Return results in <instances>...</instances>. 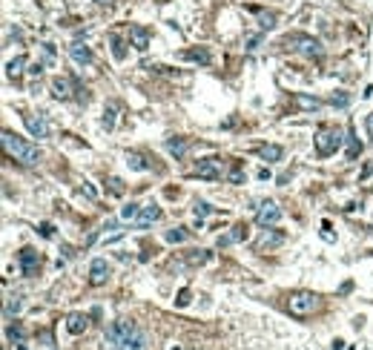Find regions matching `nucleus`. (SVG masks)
<instances>
[{
  "instance_id": "obj_1",
  "label": "nucleus",
  "mask_w": 373,
  "mask_h": 350,
  "mask_svg": "<svg viewBox=\"0 0 373 350\" xmlns=\"http://www.w3.org/2000/svg\"><path fill=\"white\" fill-rule=\"evenodd\" d=\"M103 342L112 350H146V333L126 319H115L109 327L103 330Z\"/></svg>"
},
{
  "instance_id": "obj_2",
  "label": "nucleus",
  "mask_w": 373,
  "mask_h": 350,
  "mask_svg": "<svg viewBox=\"0 0 373 350\" xmlns=\"http://www.w3.org/2000/svg\"><path fill=\"white\" fill-rule=\"evenodd\" d=\"M0 141H3L6 155H12L15 161H20V164H26V167H35L37 161H40V149H37L35 144H29V141H23L20 135H15L12 129L0 132Z\"/></svg>"
},
{
  "instance_id": "obj_3",
  "label": "nucleus",
  "mask_w": 373,
  "mask_h": 350,
  "mask_svg": "<svg viewBox=\"0 0 373 350\" xmlns=\"http://www.w3.org/2000/svg\"><path fill=\"white\" fill-rule=\"evenodd\" d=\"M313 144H316V155L319 158H327V155L339 152V146L344 144V135L336 126H319L313 135Z\"/></svg>"
},
{
  "instance_id": "obj_4",
  "label": "nucleus",
  "mask_w": 373,
  "mask_h": 350,
  "mask_svg": "<svg viewBox=\"0 0 373 350\" xmlns=\"http://www.w3.org/2000/svg\"><path fill=\"white\" fill-rule=\"evenodd\" d=\"M284 46H290L293 52H299V55H304V58H313V60H322V55H324V49H322V43L316 40V37H310V35H287L284 37Z\"/></svg>"
},
{
  "instance_id": "obj_5",
  "label": "nucleus",
  "mask_w": 373,
  "mask_h": 350,
  "mask_svg": "<svg viewBox=\"0 0 373 350\" xmlns=\"http://www.w3.org/2000/svg\"><path fill=\"white\" fill-rule=\"evenodd\" d=\"M287 310L293 316H310L313 310H319V296L316 293H308V290H299V293H290V299H287Z\"/></svg>"
},
{
  "instance_id": "obj_6",
  "label": "nucleus",
  "mask_w": 373,
  "mask_h": 350,
  "mask_svg": "<svg viewBox=\"0 0 373 350\" xmlns=\"http://www.w3.org/2000/svg\"><path fill=\"white\" fill-rule=\"evenodd\" d=\"M195 175L207 178V181H218L224 175V164H221V158H201L195 164Z\"/></svg>"
},
{
  "instance_id": "obj_7",
  "label": "nucleus",
  "mask_w": 373,
  "mask_h": 350,
  "mask_svg": "<svg viewBox=\"0 0 373 350\" xmlns=\"http://www.w3.org/2000/svg\"><path fill=\"white\" fill-rule=\"evenodd\" d=\"M278 218H281V210H278L276 201H264L256 212V224H261V227H273Z\"/></svg>"
},
{
  "instance_id": "obj_8",
  "label": "nucleus",
  "mask_w": 373,
  "mask_h": 350,
  "mask_svg": "<svg viewBox=\"0 0 373 350\" xmlns=\"http://www.w3.org/2000/svg\"><path fill=\"white\" fill-rule=\"evenodd\" d=\"M106 278H109V264H106V258H95V261L89 264V285L101 287V285H106Z\"/></svg>"
},
{
  "instance_id": "obj_9",
  "label": "nucleus",
  "mask_w": 373,
  "mask_h": 350,
  "mask_svg": "<svg viewBox=\"0 0 373 350\" xmlns=\"http://www.w3.org/2000/svg\"><path fill=\"white\" fill-rule=\"evenodd\" d=\"M250 235V227L244 224V221H238V224L230 227V233L218 235V247H230V244H238V241H244Z\"/></svg>"
},
{
  "instance_id": "obj_10",
  "label": "nucleus",
  "mask_w": 373,
  "mask_h": 350,
  "mask_svg": "<svg viewBox=\"0 0 373 350\" xmlns=\"http://www.w3.org/2000/svg\"><path fill=\"white\" fill-rule=\"evenodd\" d=\"M17 261H20L23 276H35V273H37V264H40V258H37V253H35L32 247H23L20 253H17Z\"/></svg>"
},
{
  "instance_id": "obj_11",
  "label": "nucleus",
  "mask_w": 373,
  "mask_h": 350,
  "mask_svg": "<svg viewBox=\"0 0 373 350\" xmlns=\"http://www.w3.org/2000/svg\"><path fill=\"white\" fill-rule=\"evenodd\" d=\"M23 124H26V129H29L35 138H49V124H46L40 115H23Z\"/></svg>"
},
{
  "instance_id": "obj_12",
  "label": "nucleus",
  "mask_w": 373,
  "mask_h": 350,
  "mask_svg": "<svg viewBox=\"0 0 373 350\" xmlns=\"http://www.w3.org/2000/svg\"><path fill=\"white\" fill-rule=\"evenodd\" d=\"M284 241V233H276V230H264L261 238L256 241V253H264V250H273Z\"/></svg>"
},
{
  "instance_id": "obj_13",
  "label": "nucleus",
  "mask_w": 373,
  "mask_h": 350,
  "mask_svg": "<svg viewBox=\"0 0 373 350\" xmlns=\"http://www.w3.org/2000/svg\"><path fill=\"white\" fill-rule=\"evenodd\" d=\"M158 218H161V207H158V204H146V207H141V215L135 218V224H138V227H149V224H155Z\"/></svg>"
},
{
  "instance_id": "obj_14",
  "label": "nucleus",
  "mask_w": 373,
  "mask_h": 350,
  "mask_svg": "<svg viewBox=\"0 0 373 350\" xmlns=\"http://www.w3.org/2000/svg\"><path fill=\"white\" fill-rule=\"evenodd\" d=\"M69 55H72L75 63H81V66L92 63V49H89L86 43H81V40H75V43L69 46Z\"/></svg>"
},
{
  "instance_id": "obj_15",
  "label": "nucleus",
  "mask_w": 373,
  "mask_h": 350,
  "mask_svg": "<svg viewBox=\"0 0 373 350\" xmlns=\"http://www.w3.org/2000/svg\"><path fill=\"white\" fill-rule=\"evenodd\" d=\"M52 95L58 101H69L72 98V80L69 78H55L52 80Z\"/></svg>"
},
{
  "instance_id": "obj_16",
  "label": "nucleus",
  "mask_w": 373,
  "mask_h": 350,
  "mask_svg": "<svg viewBox=\"0 0 373 350\" xmlns=\"http://www.w3.org/2000/svg\"><path fill=\"white\" fill-rule=\"evenodd\" d=\"M344 144H347V161H356L359 155H362V144H359V138H356L353 124L347 126V132H344Z\"/></svg>"
},
{
  "instance_id": "obj_17",
  "label": "nucleus",
  "mask_w": 373,
  "mask_h": 350,
  "mask_svg": "<svg viewBox=\"0 0 373 350\" xmlns=\"http://www.w3.org/2000/svg\"><path fill=\"white\" fill-rule=\"evenodd\" d=\"M181 58H184V60H192V63H201V66H210L212 55L204 49V46H198V49H184V52H181Z\"/></svg>"
},
{
  "instance_id": "obj_18",
  "label": "nucleus",
  "mask_w": 373,
  "mask_h": 350,
  "mask_svg": "<svg viewBox=\"0 0 373 350\" xmlns=\"http://www.w3.org/2000/svg\"><path fill=\"white\" fill-rule=\"evenodd\" d=\"M129 40L138 52H144L146 46H149V32H146L144 26H129Z\"/></svg>"
},
{
  "instance_id": "obj_19",
  "label": "nucleus",
  "mask_w": 373,
  "mask_h": 350,
  "mask_svg": "<svg viewBox=\"0 0 373 350\" xmlns=\"http://www.w3.org/2000/svg\"><path fill=\"white\" fill-rule=\"evenodd\" d=\"M86 327H89V319L83 313H69V316H66V330H69V333L78 336V333H83Z\"/></svg>"
},
{
  "instance_id": "obj_20",
  "label": "nucleus",
  "mask_w": 373,
  "mask_h": 350,
  "mask_svg": "<svg viewBox=\"0 0 373 350\" xmlns=\"http://www.w3.org/2000/svg\"><path fill=\"white\" fill-rule=\"evenodd\" d=\"M293 103H296L299 110H304V112H319L324 106L319 98H310V95H293Z\"/></svg>"
},
{
  "instance_id": "obj_21",
  "label": "nucleus",
  "mask_w": 373,
  "mask_h": 350,
  "mask_svg": "<svg viewBox=\"0 0 373 350\" xmlns=\"http://www.w3.org/2000/svg\"><path fill=\"white\" fill-rule=\"evenodd\" d=\"M258 155H261V161H278L281 155H284V149L278 144H261L258 146Z\"/></svg>"
},
{
  "instance_id": "obj_22",
  "label": "nucleus",
  "mask_w": 373,
  "mask_h": 350,
  "mask_svg": "<svg viewBox=\"0 0 373 350\" xmlns=\"http://www.w3.org/2000/svg\"><path fill=\"white\" fill-rule=\"evenodd\" d=\"M164 146H167V152H169V155L184 158V155H187V146H190V144H187L184 138H167V144H164Z\"/></svg>"
},
{
  "instance_id": "obj_23",
  "label": "nucleus",
  "mask_w": 373,
  "mask_h": 350,
  "mask_svg": "<svg viewBox=\"0 0 373 350\" xmlns=\"http://www.w3.org/2000/svg\"><path fill=\"white\" fill-rule=\"evenodd\" d=\"M23 66H26V55H17L15 60H9V63H6V75H9V78H20Z\"/></svg>"
},
{
  "instance_id": "obj_24",
  "label": "nucleus",
  "mask_w": 373,
  "mask_h": 350,
  "mask_svg": "<svg viewBox=\"0 0 373 350\" xmlns=\"http://www.w3.org/2000/svg\"><path fill=\"white\" fill-rule=\"evenodd\" d=\"M20 307H23L20 296H9V299H6V310H3L6 321H12V316H17V313H20Z\"/></svg>"
},
{
  "instance_id": "obj_25",
  "label": "nucleus",
  "mask_w": 373,
  "mask_h": 350,
  "mask_svg": "<svg viewBox=\"0 0 373 350\" xmlns=\"http://www.w3.org/2000/svg\"><path fill=\"white\" fill-rule=\"evenodd\" d=\"M126 164H129L132 169H138V172H144V169H149V164L144 161V155H138V152H129L126 155Z\"/></svg>"
},
{
  "instance_id": "obj_26",
  "label": "nucleus",
  "mask_w": 373,
  "mask_h": 350,
  "mask_svg": "<svg viewBox=\"0 0 373 350\" xmlns=\"http://www.w3.org/2000/svg\"><path fill=\"white\" fill-rule=\"evenodd\" d=\"M109 43H112V55H115V60H124V58H126L124 40H121L118 35H109Z\"/></svg>"
},
{
  "instance_id": "obj_27",
  "label": "nucleus",
  "mask_w": 373,
  "mask_h": 350,
  "mask_svg": "<svg viewBox=\"0 0 373 350\" xmlns=\"http://www.w3.org/2000/svg\"><path fill=\"white\" fill-rule=\"evenodd\" d=\"M192 212H195V221H204L212 212V207L207 204V201H195V204H192Z\"/></svg>"
},
{
  "instance_id": "obj_28",
  "label": "nucleus",
  "mask_w": 373,
  "mask_h": 350,
  "mask_svg": "<svg viewBox=\"0 0 373 350\" xmlns=\"http://www.w3.org/2000/svg\"><path fill=\"white\" fill-rule=\"evenodd\" d=\"M138 215H141V207L138 204H126L124 210H121V218H124V221H135Z\"/></svg>"
},
{
  "instance_id": "obj_29",
  "label": "nucleus",
  "mask_w": 373,
  "mask_h": 350,
  "mask_svg": "<svg viewBox=\"0 0 373 350\" xmlns=\"http://www.w3.org/2000/svg\"><path fill=\"white\" fill-rule=\"evenodd\" d=\"M184 238H187V230H184V227H178V230H169V233H167L169 244H181Z\"/></svg>"
},
{
  "instance_id": "obj_30",
  "label": "nucleus",
  "mask_w": 373,
  "mask_h": 350,
  "mask_svg": "<svg viewBox=\"0 0 373 350\" xmlns=\"http://www.w3.org/2000/svg\"><path fill=\"white\" fill-rule=\"evenodd\" d=\"M212 255L207 253V250H192V255H190V264H207Z\"/></svg>"
},
{
  "instance_id": "obj_31",
  "label": "nucleus",
  "mask_w": 373,
  "mask_h": 350,
  "mask_svg": "<svg viewBox=\"0 0 373 350\" xmlns=\"http://www.w3.org/2000/svg\"><path fill=\"white\" fill-rule=\"evenodd\" d=\"M115 115H118L115 106H106V110H103V126H106V129H112V126H115Z\"/></svg>"
},
{
  "instance_id": "obj_32",
  "label": "nucleus",
  "mask_w": 373,
  "mask_h": 350,
  "mask_svg": "<svg viewBox=\"0 0 373 350\" xmlns=\"http://www.w3.org/2000/svg\"><path fill=\"white\" fill-rule=\"evenodd\" d=\"M258 20H261L264 29H273V26H276V15H273V12H258Z\"/></svg>"
},
{
  "instance_id": "obj_33",
  "label": "nucleus",
  "mask_w": 373,
  "mask_h": 350,
  "mask_svg": "<svg viewBox=\"0 0 373 350\" xmlns=\"http://www.w3.org/2000/svg\"><path fill=\"white\" fill-rule=\"evenodd\" d=\"M106 184H109V192H112V195H124L126 187H124V181H121V178H109Z\"/></svg>"
},
{
  "instance_id": "obj_34",
  "label": "nucleus",
  "mask_w": 373,
  "mask_h": 350,
  "mask_svg": "<svg viewBox=\"0 0 373 350\" xmlns=\"http://www.w3.org/2000/svg\"><path fill=\"white\" fill-rule=\"evenodd\" d=\"M330 103H333V106H347V103H350V95H344V92H339V95H333V98H330Z\"/></svg>"
},
{
  "instance_id": "obj_35",
  "label": "nucleus",
  "mask_w": 373,
  "mask_h": 350,
  "mask_svg": "<svg viewBox=\"0 0 373 350\" xmlns=\"http://www.w3.org/2000/svg\"><path fill=\"white\" fill-rule=\"evenodd\" d=\"M227 178H230V181H233V184H242V181H244V172H242V167H233V169H230V175H227Z\"/></svg>"
},
{
  "instance_id": "obj_36",
  "label": "nucleus",
  "mask_w": 373,
  "mask_h": 350,
  "mask_svg": "<svg viewBox=\"0 0 373 350\" xmlns=\"http://www.w3.org/2000/svg\"><path fill=\"white\" fill-rule=\"evenodd\" d=\"M175 304H178V307H187V304H190V290H181V293H178Z\"/></svg>"
},
{
  "instance_id": "obj_37",
  "label": "nucleus",
  "mask_w": 373,
  "mask_h": 350,
  "mask_svg": "<svg viewBox=\"0 0 373 350\" xmlns=\"http://www.w3.org/2000/svg\"><path fill=\"white\" fill-rule=\"evenodd\" d=\"M40 235H43V238H52V235H55V227H52L49 221H43V224H40Z\"/></svg>"
},
{
  "instance_id": "obj_38",
  "label": "nucleus",
  "mask_w": 373,
  "mask_h": 350,
  "mask_svg": "<svg viewBox=\"0 0 373 350\" xmlns=\"http://www.w3.org/2000/svg\"><path fill=\"white\" fill-rule=\"evenodd\" d=\"M365 126H367V135H370V138H373V112H370V115H367Z\"/></svg>"
},
{
  "instance_id": "obj_39",
  "label": "nucleus",
  "mask_w": 373,
  "mask_h": 350,
  "mask_svg": "<svg viewBox=\"0 0 373 350\" xmlns=\"http://www.w3.org/2000/svg\"><path fill=\"white\" fill-rule=\"evenodd\" d=\"M29 72H32V75H40V72H43V63H35V66L29 69Z\"/></svg>"
},
{
  "instance_id": "obj_40",
  "label": "nucleus",
  "mask_w": 373,
  "mask_h": 350,
  "mask_svg": "<svg viewBox=\"0 0 373 350\" xmlns=\"http://www.w3.org/2000/svg\"><path fill=\"white\" fill-rule=\"evenodd\" d=\"M95 3H101V6H112L115 0H95Z\"/></svg>"
}]
</instances>
